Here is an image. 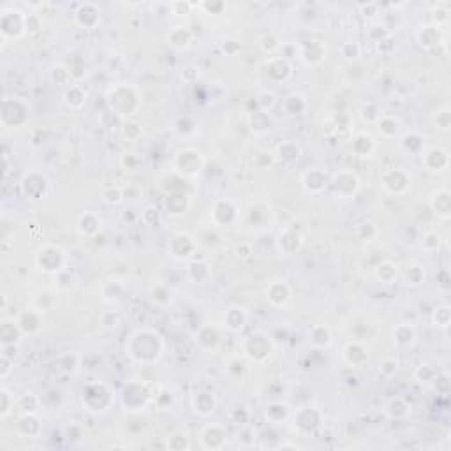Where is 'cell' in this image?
I'll use <instances>...</instances> for the list:
<instances>
[{
	"instance_id": "277c9868",
	"label": "cell",
	"mask_w": 451,
	"mask_h": 451,
	"mask_svg": "<svg viewBox=\"0 0 451 451\" xmlns=\"http://www.w3.org/2000/svg\"><path fill=\"white\" fill-rule=\"evenodd\" d=\"M434 321H436V326H439V328H448V325H449V307L448 305L437 307L436 314H434Z\"/></svg>"
},
{
	"instance_id": "6da1fadb",
	"label": "cell",
	"mask_w": 451,
	"mask_h": 451,
	"mask_svg": "<svg viewBox=\"0 0 451 451\" xmlns=\"http://www.w3.org/2000/svg\"><path fill=\"white\" fill-rule=\"evenodd\" d=\"M432 208L436 210V215L441 219L449 217V192L448 190H437L432 196Z\"/></svg>"
},
{
	"instance_id": "5b68a950",
	"label": "cell",
	"mask_w": 451,
	"mask_h": 451,
	"mask_svg": "<svg viewBox=\"0 0 451 451\" xmlns=\"http://www.w3.org/2000/svg\"><path fill=\"white\" fill-rule=\"evenodd\" d=\"M169 9L173 11V14H177V16H189L190 11L194 9V4H190V2H173L169 6Z\"/></svg>"
},
{
	"instance_id": "7a4b0ae2",
	"label": "cell",
	"mask_w": 451,
	"mask_h": 451,
	"mask_svg": "<svg viewBox=\"0 0 451 451\" xmlns=\"http://www.w3.org/2000/svg\"><path fill=\"white\" fill-rule=\"evenodd\" d=\"M418 39H420V45L421 46H432V45H439L441 41V32L436 25L432 27H421L420 34H418Z\"/></svg>"
},
{
	"instance_id": "3957f363",
	"label": "cell",
	"mask_w": 451,
	"mask_h": 451,
	"mask_svg": "<svg viewBox=\"0 0 451 451\" xmlns=\"http://www.w3.org/2000/svg\"><path fill=\"white\" fill-rule=\"evenodd\" d=\"M449 6L448 4H437L436 7L432 9V14H437L436 16V27L437 29H441V27L448 25L449 22Z\"/></svg>"
}]
</instances>
